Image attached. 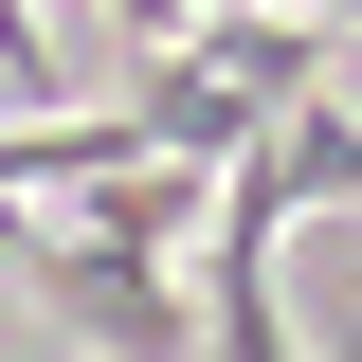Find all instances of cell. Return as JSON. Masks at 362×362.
<instances>
[{"label":"cell","mask_w":362,"mask_h":362,"mask_svg":"<svg viewBox=\"0 0 362 362\" xmlns=\"http://www.w3.org/2000/svg\"><path fill=\"white\" fill-rule=\"evenodd\" d=\"M0 272H18L73 344H109V362H199V308L163 290V254H127V235H90V218H54V199H0Z\"/></svg>","instance_id":"6da1fadb"},{"label":"cell","mask_w":362,"mask_h":362,"mask_svg":"<svg viewBox=\"0 0 362 362\" xmlns=\"http://www.w3.org/2000/svg\"><path fill=\"white\" fill-rule=\"evenodd\" d=\"M181 54H199L254 127H290V109L326 90V18H290V0H199V18H181Z\"/></svg>","instance_id":"7a4b0ae2"},{"label":"cell","mask_w":362,"mask_h":362,"mask_svg":"<svg viewBox=\"0 0 362 362\" xmlns=\"http://www.w3.org/2000/svg\"><path fill=\"white\" fill-rule=\"evenodd\" d=\"M109 163H127V109H37V127H0V199H54V218H73Z\"/></svg>","instance_id":"3957f363"},{"label":"cell","mask_w":362,"mask_h":362,"mask_svg":"<svg viewBox=\"0 0 362 362\" xmlns=\"http://www.w3.org/2000/svg\"><path fill=\"white\" fill-rule=\"evenodd\" d=\"M254 163H272V199H290V218H362V109H326V90L254 145Z\"/></svg>","instance_id":"277c9868"},{"label":"cell","mask_w":362,"mask_h":362,"mask_svg":"<svg viewBox=\"0 0 362 362\" xmlns=\"http://www.w3.org/2000/svg\"><path fill=\"white\" fill-rule=\"evenodd\" d=\"M0 90H54V18L37 0H0Z\"/></svg>","instance_id":"5b68a950"}]
</instances>
